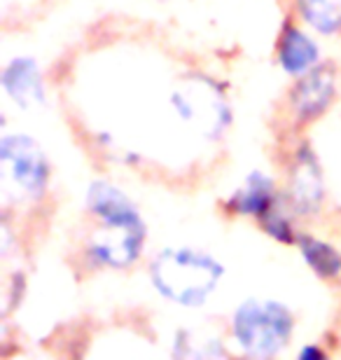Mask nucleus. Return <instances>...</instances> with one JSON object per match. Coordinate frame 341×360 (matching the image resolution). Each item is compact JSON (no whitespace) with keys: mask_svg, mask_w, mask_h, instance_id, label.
Masks as SVG:
<instances>
[{"mask_svg":"<svg viewBox=\"0 0 341 360\" xmlns=\"http://www.w3.org/2000/svg\"><path fill=\"white\" fill-rule=\"evenodd\" d=\"M335 98V70L332 66H316L309 73L300 75V80L290 94V103L300 120L309 122L328 110Z\"/></svg>","mask_w":341,"mask_h":360,"instance_id":"5","label":"nucleus"},{"mask_svg":"<svg viewBox=\"0 0 341 360\" xmlns=\"http://www.w3.org/2000/svg\"><path fill=\"white\" fill-rule=\"evenodd\" d=\"M259 222H262L264 232L271 234L274 239H278L283 243H292L297 241L295 236V227H292V218H290L288 208L285 204L276 197V201L269 206V211H266L262 218H259Z\"/></svg>","mask_w":341,"mask_h":360,"instance_id":"12","label":"nucleus"},{"mask_svg":"<svg viewBox=\"0 0 341 360\" xmlns=\"http://www.w3.org/2000/svg\"><path fill=\"white\" fill-rule=\"evenodd\" d=\"M292 311L276 300H248L234 311L231 335L243 354L271 358L288 347L292 337Z\"/></svg>","mask_w":341,"mask_h":360,"instance_id":"3","label":"nucleus"},{"mask_svg":"<svg viewBox=\"0 0 341 360\" xmlns=\"http://www.w3.org/2000/svg\"><path fill=\"white\" fill-rule=\"evenodd\" d=\"M302 17L316 31L332 35L341 31V3L339 0H297Z\"/></svg>","mask_w":341,"mask_h":360,"instance_id":"11","label":"nucleus"},{"mask_svg":"<svg viewBox=\"0 0 341 360\" xmlns=\"http://www.w3.org/2000/svg\"><path fill=\"white\" fill-rule=\"evenodd\" d=\"M224 267L206 250L178 246L162 250L150 267V278L162 297L180 307H201L220 283Z\"/></svg>","mask_w":341,"mask_h":360,"instance_id":"2","label":"nucleus"},{"mask_svg":"<svg viewBox=\"0 0 341 360\" xmlns=\"http://www.w3.org/2000/svg\"><path fill=\"white\" fill-rule=\"evenodd\" d=\"M297 356H300L302 360H311V358H325V351H323L321 347H316V344H311V347H304V349H302Z\"/></svg>","mask_w":341,"mask_h":360,"instance_id":"13","label":"nucleus"},{"mask_svg":"<svg viewBox=\"0 0 341 360\" xmlns=\"http://www.w3.org/2000/svg\"><path fill=\"white\" fill-rule=\"evenodd\" d=\"M323 199V180L321 167H318L314 153L309 148H302L297 153L292 178H290V204L295 213H316L321 208Z\"/></svg>","mask_w":341,"mask_h":360,"instance_id":"6","label":"nucleus"},{"mask_svg":"<svg viewBox=\"0 0 341 360\" xmlns=\"http://www.w3.org/2000/svg\"><path fill=\"white\" fill-rule=\"evenodd\" d=\"M0 160L7 176L26 197H40L49 180V164L42 148L26 134H10L0 141Z\"/></svg>","mask_w":341,"mask_h":360,"instance_id":"4","label":"nucleus"},{"mask_svg":"<svg viewBox=\"0 0 341 360\" xmlns=\"http://www.w3.org/2000/svg\"><path fill=\"white\" fill-rule=\"evenodd\" d=\"M321 61V49L314 40L309 38L302 28L297 26H285V31L281 35L278 45V63L288 75L300 77L309 73L311 68L318 66Z\"/></svg>","mask_w":341,"mask_h":360,"instance_id":"8","label":"nucleus"},{"mask_svg":"<svg viewBox=\"0 0 341 360\" xmlns=\"http://www.w3.org/2000/svg\"><path fill=\"white\" fill-rule=\"evenodd\" d=\"M297 243H300L304 260L309 262V267L314 269L318 276L332 278L341 274V253L332 243L316 239V236H309V234H302L300 239H297Z\"/></svg>","mask_w":341,"mask_h":360,"instance_id":"10","label":"nucleus"},{"mask_svg":"<svg viewBox=\"0 0 341 360\" xmlns=\"http://www.w3.org/2000/svg\"><path fill=\"white\" fill-rule=\"evenodd\" d=\"M3 87L21 108L38 105L45 101V84H42L40 68L31 56H17L3 70Z\"/></svg>","mask_w":341,"mask_h":360,"instance_id":"7","label":"nucleus"},{"mask_svg":"<svg viewBox=\"0 0 341 360\" xmlns=\"http://www.w3.org/2000/svg\"><path fill=\"white\" fill-rule=\"evenodd\" d=\"M86 208L101 220V232L89 243L94 262L124 269L138 260L145 243V222L124 192L110 183H91L86 192Z\"/></svg>","mask_w":341,"mask_h":360,"instance_id":"1","label":"nucleus"},{"mask_svg":"<svg viewBox=\"0 0 341 360\" xmlns=\"http://www.w3.org/2000/svg\"><path fill=\"white\" fill-rule=\"evenodd\" d=\"M276 197L278 194H276L274 180L262 171H252L245 178V183L229 197L227 208L238 215H257V218H262L276 201Z\"/></svg>","mask_w":341,"mask_h":360,"instance_id":"9","label":"nucleus"}]
</instances>
